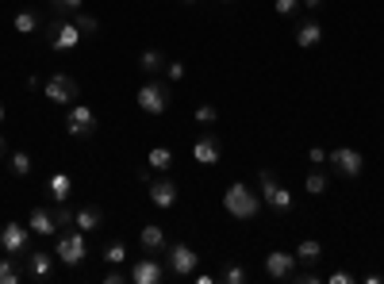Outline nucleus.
<instances>
[{
	"label": "nucleus",
	"mask_w": 384,
	"mask_h": 284,
	"mask_svg": "<svg viewBox=\"0 0 384 284\" xmlns=\"http://www.w3.org/2000/svg\"><path fill=\"white\" fill-rule=\"evenodd\" d=\"M304 4H307V8H312V12H315V8H319V4H323V0H304Z\"/></svg>",
	"instance_id": "41"
},
{
	"label": "nucleus",
	"mask_w": 384,
	"mask_h": 284,
	"mask_svg": "<svg viewBox=\"0 0 384 284\" xmlns=\"http://www.w3.org/2000/svg\"><path fill=\"white\" fill-rule=\"evenodd\" d=\"M246 280H250V273L242 265H227L223 269V284H246Z\"/></svg>",
	"instance_id": "30"
},
{
	"label": "nucleus",
	"mask_w": 384,
	"mask_h": 284,
	"mask_svg": "<svg viewBox=\"0 0 384 284\" xmlns=\"http://www.w3.org/2000/svg\"><path fill=\"white\" fill-rule=\"evenodd\" d=\"M307 158H312V165H323L327 162V150L323 146H312V150H307Z\"/></svg>",
	"instance_id": "37"
},
{
	"label": "nucleus",
	"mask_w": 384,
	"mask_h": 284,
	"mask_svg": "<svg viewBox=\"0 0 384 284\" xmlns=\"http://www.w3.org/2000/svg\"><path fill=\"white\" fill-rule=\"evenodd\" d=\"M185 4H196V0H185Z\"/></svg>",
	"instance_id": "45"
},
{
	"label": "nucleus",
	"mask_w": 384,
	"mask_h": 284,
	"mask_svg": "<svg viewBox=\"0 0 384 284\" xmlns=\"http://www.w3.org/2000/svg\"><path fill=\"white\" fill-rule=\"evenodd\" d=\"M223 207H227L235 219H254V215L261 212V192H254L250 185H227V192H223Z\"/></svg>",
	"instance_id": "1"
},
{
	"label": "nucleus",
	"mask_w": 384,
	"mask_h": 284,
	"mask_svg": "<svg viewBox=\"0 0 384 284\" xmlns=\"http://www.w3.org/2000/svg\"><path fill=\"white\" fill-rule=\"evenodd\" d=\"M150 204L154 207H173L177 204V185L173 181H150Z\"/></svg>",
	"instance_id": "17"
},
{
	"label": "nucleus",
	"mask_w": 384,
	"mask_h": 284,
	"mask_svg": "<svg viewBox=\"0 0 384 284\" xmlns=\"http://www.w3.org/2000/svg\"><path fill=\"white\" fill-rule=\"evenodd\" d=\"M104 223V212H100L97 204H85V207H77V212H73V226H77V231H97V226Z\"/></svg>",
	"instance_id": "18"
},
{
	"label": "nucleus",
	"mask_w": 384,
	"mask_h": 284,
	"mask_svg": "<svg viewBox=\"0 0 384 284\" xmlns=\"http://www.w3.org/2000/svg\"><path fill=\"white\" fill-rule=\"evenodd\" d=\"M70 188H73L70 173H54L50 177V200L54 204H65V200H70Z\"/></svg>",
	"instance_id": "21"
},
{
	"label": "nucleus",
	"mask_w": 384,
	"mask_h": 284,
	"mask_svg": "<svg viewBox=\"0 0 384 284\" xmlns=\"http://www.w3.org/2000/svg\"><path fill=\"white\" fill-rule=\"evenodd\" d=\"M0 284H20V269H16L12 253H8V261H0Z\"/></svg>",
	"instance_id": "29"
},
{
	"label": "nucleus",
	"mask_w": 384,
	"mask_h": 284,
	"mask_svg": "<svg viewBox=\"0 0 384 284\" xmlns=\"http://www.w3.org/2000/svg\"><path fill=\"white\" fill-rule=\"evenodd\" d=\"M73 23L81 27V35H97L100 31V20H97V16H89V12H73Z\"/></svg>",
	"instance_id": "27"
},
{
	"label": "nucleus",
	"mask_w": 384,
	"mask_h": 284,
	"mask_svg": "<svg viewBox=\"0 0 384 284\" xmlns=\"http://www.w3.org/2000/svg\"><path fill=\"white\" fill-rule=\"evenodd\" d=\"M81 4H85V0H50V8H54V12H62V16L81 12Z\"/></svg>",
	"instance_id": "31"
},
{
	"label": "nucleus",
	"mask_w": 384,
	"mask_h": 284,
	"mask_svg": "<svg viewBox=\"0 0 384 284\" xmlns=\"http://www.w3.org/2000/svg\"><path fill=\"white\" fill-rule=\"evenodd\" d=\"M138 246H143V253H165V246H170V239H165V231L158 223H143V231H138Z\"/></svg>",
	"instance_id": "13"
},
{
	"label": "nucleus",
	"mask_w": 384,
	"mask_h": 284,
	"mask_svg": "<svg viewBox=\"0 0 384 284\" xmlns=\"http://www.w3.org/2000/svg\"><path fill=\"white\" fill-rule=\"evenodd\" d=\"M0 123H4V104H0Z\"/></svg>",
	"instance_id": "43"
},
{
	"label": "nucleus",
	"mask_w": 384,
	"mask_h": 284,
	"mask_svg": "<svg viewBox=\"0 0 384 284\" xmlns=\"http://www.w3.org/2000/svg\"><path fill=\"white\" fill-rule=\"evenodd\" d=\"M124 280H131L124 269H119V265H111V269L104 273V284H124Z\"/></svg>",
	"instance_id": "35"
},
{
	"label": "nucleus",
	"mask_w": 384,
	"mask_h": 284,
	"mask_svg": "<svg viewBox=\"0 0 384 284\" xmlns=\"http://www.w3.org/2000/svg\"><path fill=\"white\" fill-rule=\"evenodd\" d=\"M296 284H319V273H292Z\"/></svg>",
	"instance_id": "38"
},
{
	"label": "nucleus",
	"mask_w": 384,
	"mask_h": 284,
	"mask_svg": "<svg viewBox=\"0 0 384 284\" xmlns=\"http://www.w3.org/2000/svg\"><path fill=\"white\" fill-rule=\"evenodd\" d=\"M50 273H54V253H43V250L27 253V277H35V280H50Z\"/></svg>",
	"instance_id": "16"
},
{
	"label": "nucleus",
	"mask_w": 384,
	"mask_h": 284,
	"mask_svg": "<svg viewBox=\"0 0 384 284\" xmlns=\"http://www.w3.org/2000/svg\"><path fill=\"white\" fill-rule=\"evenodd\" d=\"M65 131H70L73 138H92L97 135V111H92L89 104H73L70 116H65Z\"/></svg>",
	"instance_id": "5"
},
{
	"label": "nucleus",
	"mask_w": 384,
	"mask_h": 284,
	"mask_svg": "<svg viewBox=\"0 0 384 284\" xmlns=\"http://www.w3.org/2000/svg\"><path fill=\"white\" fill-rule=\"evenodd\" d=\"M219 154H223V150H219V138H215V135H200L192 142L196 165H215V162H219Z\"/></svg>",
	"instance_id": "14"
},
{
	"label": "nucleus",
	"mask_w": 384,
	"mask_h": 284,
	"mask_svg": "<svg viewBox=\"0 0 384 284\" xmlns=\"http://www.w3.org/2000/svg\"><path fill=\"white\" fill-rule=\"evenodd\" d=\"M304 188H307V196H323L327 192V173H307V181H304Z\"/></svg>",
	"instance_id": "28"
},
{
	"label": "nucleus",
	"mask_w": 384,
	"mask_h": 284,
	"mask_svg": "<svg viewBox=\"0 0 384 284\" xmlns=\"http://www.w3.org/2000/svg\"><path fill=\"white\" fill-rule=\"evenodd\" d=\"M100 258H104L108 265H124V261H127V246L119 242V239H111V242L104 246V253H100Z\"/></svg>",
	"instance_id": "24"
},
{
	"label": "nucleus",
	"mask_w": 384,
	"mask_h": 284,
	"mask_svg": "<svg viewBox=\"0 0 384 284\" xmlns=\"http://www.w3.org/2000/svg\"><path fill=\"white\" fill-rule=\"evenodd\" d=\"M215 119H219V111H215L212 104H200V108H196V123H204V127H212Z\"/></svg>",
	"instance_id": "33"
},
{
	"label": "nucleus",
	"mask_w": 384,
	"mask_h": 284,
	"mask_svg": "<svg viewBox=\"0 0 384 284\" xmlns=\"http://www.w3.org/2000/svg\"><path fill=\"white\" fill-rule=\"evenodd\" d=\"M277 16H285V20H288V16H296V8H300V0H277Z\"/></svg>",
	"instance_id": "34"
},
{
	"label": "nucleus",
	"mask_w": 384,
	"mask_h": 284,
	"mask_svg": "<svg viewBox=\"0 0 384 284\" xmlns=\"http://www.w3.org/2000/svg\"><path fill=\"white\" fill-rule=\"evenodd\" d=\"M8 169H12V177H27V173H31V154H27V150H16Z\"/></svg>",
	"instance_id": "25"
},
{
	"label": "nucleus",
	"mask_w": 384,
	"mask_h": 284,
	"mask_svg": "<svg viewBox=\"0 0 384 284\" xmlns=\"http://www.w3.org/2000/svg\"><path fill=\"white\" fill-rule=\"evenodd\" d=\"M43 35L50 39L54 50H73V46H81V27L73 23V16H62V12H54V20L43 27Z\"/></svg>",
	"instance_id": "2"
},
{
	"label": "nucleus",
	"mask_w": 384,
	"mask_h": 284,
	"mask_svg": "<svg viewBox=\"0 0 384 284\" xmlns=\"http://www.w3.org/2000/svg\"><path fill=\"white\" fill-rule=\"evenodd\" d=\"M353 277H350V273H331V284H350Z\"/></svg>",
	"instance_id": "40"
},
{
	"label": "nucleus",
	"mask_w": 384,
	"mask_h": 284,
	"mask_svg": "<svg viewBox=\"0 0 384 284\" xmlns=\"http://www.w3.org/2000/svg\"><path fill=\"white\" fill-rule=\"evenodd\" d=\"M296 253H285V250H273L265 258V277H273V280H292V273H296Z\"/></svg>",
	"instance_id": "11"
},
{
	"label": "nucleus",
	"mask_w": 384,
	"mask_h": 284,
	"mask_svg": "<svg viewBox=\"0 0 384 284\" xmlns=\"http://www.w3.org/2000/svg\"><path fill=\"white\" fill-rule=\"evenodd\" d=\"M43 92H46V100H54V104H73L81 97V84L70 77V73H50V81L43 84Z\"/></svg>",
	"instance_id": "6"
},
{
	"label": "nucleus",
	"mask_w": 384,
	"mask_h": 284,
	"mask_svg": "<svg viewBox=\"0 0 384 284\" xmlns=\"http://www.w3.org/2000/svg\"><path fill=\"white\" fill-rule=\"evenodd\" d=\"M165 77H170V81H181V77H185V65H181V62H165Z\"/></svg>",
	"instance_id": "36"
},
{
	"label": "nucleus",
	"mask_w": 384,
	"mask_h": 284,
	"mask_svg": "<svg viewBox=\"0 0 384 284\" xmlns=\"http://www.w3.org/2000/svg\"><path fill=\"white\" fill-rule=\"evenodd\" d=\"M54 223H58V231H70V226H73V212L65 204H58V207H54Z\"/></svg>",
	"instance_id": "32"
},
{
	"label": "nucleus",
	"mask_w": 384,
	"mask_h": 284,
	"mask_svg": "<svg viewBox=\"0 0 384 284\" xmlns=\"http://www.w3.org/2000/svg\"><path fill=\"white\" fill-rule=\"evenodd\" d=\"M258 192H261V204L273 207L277 215L292 212V192H288L285 185H277L273 169H261V173H258Z\"/></svg>",
	"instance_id": "3"
},
{
	"label": "nucleus",
	"mask_w": 384,
	"mask_h": 284,
	"mask_svg": "<svg viewBox=\"0 0 384 284\" xmlns=\"http://www.w3.org/2000/svg\"><path fill=\"white\" fill-rule=\"evenodd\" d=\"M131 284H158L162 280V265H158L154 253H146V258H138L135 265H131Z\"/></svg>",
	"instance_id": "12"
},
{
	"label": "nucleus",
	"mask_w": 384,
	"mask_h": 284,
	"mask_svg": "<svg viewBox=\"0 0 384 284\" xmlns=\"http://www.w3.org/2000/svg\"><path fill=\"white\" fill-rule=\"evenodd\" d=\"M138 108L146 111V116H162L165 108H170V84H162V81H146L143 89H138Z\"/></svg>",
	"instance_id": "4"
},
{
	"label": "nucleus",
	"mask_w": 384,
	"mask_h": 284,
	"mask_svg": "<svg viewBox=\"0 0 384 284\" xmlns=\"http://www.w3.org/2000/svg\"><path fill=\"white\" fill-rule=\"evenodd\" d=\"M323 43V27L315 23V20H304L296 27V46H304V50H312V46H319Z\"/></svg>",
	"instance_id": "19"
},
{
	"label": "nucleus",
	"mask_w": 384,
	"mask_h": 284,
	"mask_svg": "<svg viewBox=\"0 0 384 284\" xmlns=\"http://www.w3.org/2000/svg\"><path fill=\"white\" fill-rule=\"evenodd\" d=\"M138 70H143V73H162V70H165V54H162V50H143V58H138Z\"/></svg>",
	"instance_id": "22"
},
{
	"label": "nucleus",
	"mask_w": 384,
	"mask_h": 284,
	"mask_svg": "<svg viewBox=\"0 0 384 284\" xmlns=\"http://www.w3.org/2000/svg\"><path fill=\"white\" fill-rule=\"evenodd\" d=\"M35 27H39V16H35V12H27V8H23V12H16V31H20V35H31Z\"/></svg>",
	"instance_id": "26"
},
{
	"label": "nucleus",
	"mask_w": 384,
	"mask_h": 284,
	"mask_svg": "<svg viewBox=\"0 0 384 284\" xmlns=\"http://www.w3.org/2000/svg\"><path fill=\"white\" fill-rule=\"evenodd\" d=\"M138 181H143V185H150V181H154V169H150V165H143V169H138Z\"/></svg>",
	"instance_id": "39"
},
{
	"label": "nucleus",
	"mask_w": 384,
	"mask_h": 284,
	"mask_svg": "<svg viewBox=\"0 0 384 284\" xmlns=\"http://www.w3.org/2000/svg\"><path fill=\"white\" fill-rule=\"evenodd\" d=\"M4 150H8V146H4V135H0V158H4Z\"/></svg>",
	"instance_id": "42"
},
{
	"label": "nucleus",
	"mask_w": 384,
	"mask_h": 284,
	"mask_svg": "<svg viewBox=\"0 0 384 284\" xmlns=\"http://www.w3.org/2000/svg\"><path fill=\"white\" fill-rule=\"evenodd\" d=\"M27 226H31V234H43V239L58 234V223H54V212H50V207H31V215H27Z\"/></svg>",
	"instance_id": "15"
},
{
	"label": "nucleus",
	"mask_w": 384,
	"mask_h": 284,
	"mask_svg": "<svg viewBox=\"0 0 384 284\" xmlns=\"http://www.w3.org/2000/svg\"><path fill=\"white\" fill-rule=\"evenodd\" d=\"M327 162H331L334 169H339L342 177H361V169H365V158L358 154L353 146H342V150H331L327 154Z\"/></svg>",
	"instance_id": "9"
},
{
	"label": "nucleus",
	"mask_w": 384,
	"mask_h": 284,
	"mask_svg": "<svg viewBox=\"0 0 384 284\" xmlns=\"http://www.w3.org/2000/svg\"><path fill=\"white\" fill-rule=\"evenodd\" d=\"M219 4H231V0H219Z\"/></svg>",
	"instance_id": "44"
},
{
	"label": "nucleus",
	"mask_w": 384,
	"mask_h": 284,
	"mask_svg": "<svg viewBox=\"0 0 384 284\" xmlns=\"http://www.w3.org/2000/svg\"><path fill=\"white\" fill-rule=\"evenodd\" d=\"M85 253H89L85 231H62L58 234V253H54V258H62L65 265H81V261H85Z\"/></svg>",
	"instance_id": "7"
},
{
	"label": "nucleus",
	"mask_w": 384,
	"mask_h": 284,
	"mask_svg": "<svg viewBox=\"0 0 384 284\" xmlns=\"http://www.w3.org/2000/svg\"><path fill=\"white\" fill-rule=\"evenodd\" d=\"M165 261H170V273L173 277H192V269H196V250L192 246H185V242H170L165 246Z\"/></svg>",
	"instance_id": "8"
},
{
	"label": "nucleus",
	"mask_w": 384,
	"mask_h": 284,
	"mask_svg": "<svg viewBox=\"0 0 384 284\" xmlns=\"http://www.w3.org/2000/svg\"><path fill=\"white\" fill-rule=\"evenodd\" d=\"M146 165L154 169V173H165V169L173 165V154L165 146H154V150H150V158H146Z\"/></svg>",
	"instance_id": "23"
},
{
	"label": "nucleus",
	"mask_w": 384,
	"mask_h": 284,
	"mask_svg": "<svg viewBox=\"0 0 384 284\" xmlns=\"http://www.w3.org/2000/svg\"><path fill=\"white\" fill-rule=\"evenodd\" d=\"M0 246H4V253H27V246H31V226L8 223L4 231H0Z\"/></svg>",
	"instance_id": "10"
},
{
	"label": "nucleus",
	"mask_w": 384,
	"mask_h": 284,
	"mask_svg": "<svg viewBox=\"0 0 384 284\" xmlns=\"http://www.w3.org/2000/svg\"><path fill=\"white\" fill-rule=\"evenodd\" d=\"M319 258H323V246L315 242V239H304L296 246V261L300 265H319Z\"/></svg>",
	"instance_id": "20"
}]
</instances>
